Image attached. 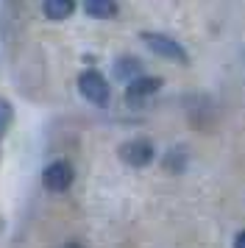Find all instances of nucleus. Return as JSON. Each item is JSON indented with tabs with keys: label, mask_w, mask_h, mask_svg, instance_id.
Segmentation results:
<instances>
[{
	"label": "nucleus",
	"mask_w": 245,
	"mask_h": 248,
	"mask_svg": "<svg viewBox=\"0 0 245 248\" xmlns=\"http://www.w3.org/2000/svg\"><path fill=\"white\" fill-rule=\"evenodd\" d=\"M139 36H142V42L153 50L156 56L170 59V62H176V64H187L189 62L187 50L178 45V39H173V36L162 34V31H142Z\"/></svg>",
	"instance_id": "f257e3e1"
},
{
	"label": "nucleus",
	"mask_w": 245,
	"mask_h": 248,
	"mask_svg": "<svg viewBox=\"0 0 245 248\" xmlns=\"http://www.w3.org/2000/svg\"><path fill=\"white\" fill-rule=\"evenodd\" d=\"M78 92H81L92 106H106L109 98H111L109 81L103 78L98 70H84V73L78 76Z\"/></svg>",
	"instance_id": "f03ea898"
},
{
	"label": "nucleus",
	"mask_w": 245,
	"mask_h": 248,
	"mask_svg": "<svg viewBox=\"0 0 245 248\" xmlns=\"http://www.w3.org/2000/svg\"><path fill=\"white\" fill-rule=\"evenodd\" d=\"M73 179H76V170L64 159H56V162H50L42 170V184H45V190H50V192H64L73 184Z\"/></svg>",
	"instance_id": "7ed1b4c3"
},
{
	"label": "nucleus",
	"mask_w": 245,
	"mask_h": 248,
	"mask_svg": "<svg viewBox=\"0 0 245 248\" xmlns=\"http://www.w3.org/2000/svg\"><path fill=\"white\" fill-rule=\"evenodd\" d=\"M120 159L131 168H145L153 162V142L145 137H134V140L120 145Z\"/></svg>",
	"instance_id": "20e7f679"
},
{
	"label": "nucleus",
	"mask_w": 245,
	"mask_h": 248,
	"mask_svg": "<svg viewBox=\"0 0 245 248\" xmlns=\"http://www.w3.org/2000/svg\"><path fill=\"white\" fill-rule=\"evenodd\" d=\"M159 90H162V78H156V76H139L137 81H131V84L125 87V101L142 103L145 98L156 95Z\"/></svg>",
	"instance_id": "39448f33"
},
{
	"label": "nucleus",
	"mask_w": 245,
	"mask_h": 248,
	"mask_svg": "<svg viewBox=\"0 0 245 248\" xmlns=\"http://www.w3.org/2000/svg\"><path fill=\"white\" fill-rule=\"evenodd\" d=\"M42 12L47 20L59 23V20H67L76 12V0H42Z\"/></svg>",
	"instance_id": "423d86ee"
},
{
	"label": "nucleus",
	"mask_w": 245,
	"mask_h": 248,
	"mask_svg": "<svg viewBox=\"0 0 245 248\" xmlns=\"http://www.w3.org/2000/svg\"><path fill=\"white\" fill-rule=\"evenodd\" d=\"M84 12L95 20H111L117 17V0H84Z\"/></svg>",
	"instance_id": "0eeeda50"
},
{
	"label": "nucleus",
	"mask_w": 245,
	"mask_h": 248,
	"mask_svg": "<svg viewBox=\"0 0 245 248\" xmlns=\"http://www.w3.org/2000/svg\"><path fill=\"white\" fill-rule=\"evenodd\" d=\"M139 70H142V62L134 56H120L114 62V76L120 81H128V84L139 78Z\"/></svg>",
	"instance_id": "6e6552de"
},
{
	"label": "nucleus",
	"mask_w": 245,
	"mask_h": 248,
	"mask_svg": "<svg viewBox=\"0 0 245 248\" xmlns=\"http://www.w3.org/2000/svg\"><path fill=\"white\" fill-rule=\"evenodd\" d=\"M11 120H14V109H11V103L6 98H0V137L9 131Z\"/></svg>",
	"instance_id": "1a4fd4ad"
},
{
	"label": "nucleus",
	"mask_w": 245,
	"mask_h": 248,
	"mask_svg": "<svg viewBox=\"0 0 245 248\" xmlns=\"http://www.w3.org/2000/svg\"><path fill=\"white\" fill-rule=\"evenodd\" d=\"M234 248H245V232H240V234L234 237Z\"/></svg>",
	"instance_id": "9d476101"
}]
</instances>
